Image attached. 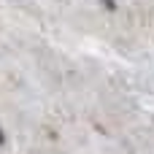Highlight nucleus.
Masks as SVG:
<instances>
[{
	"label": "nucleus",
	"mask_w": 154,
	"mask_h": 154,
	"mask_svg": "<svg viewBox=\"0 0 154 154\" xmlns=\"http://www.w3.org/2000/svg\"><path fill=\"white\" fill-rule=\"evenodd\" d=\"M100 3H103V5H106V11H111V14L119 8V5H116V0H100Z\"/></svg>",
	"instance_id": "obj_1"
},
{
	"label": "nucleus",
	"mask_w": 154,
	"mask_h": 154,
	"mask_svg": "<svg viewBox=\"0 0 154 154\" xmlns=\"http://www.w3.org/2000/svg\"><path fill=\"white\" fill-rule=\"evenodd\" d=\"M3 143H5V133L0 130V146H3Z\"/></svg>",
	"instance_id": "obj_2"
}]
</instances>
